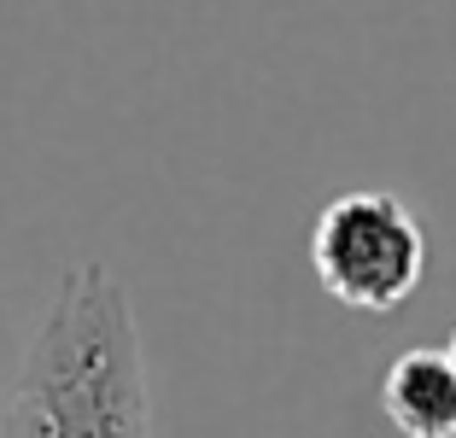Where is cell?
<instances>
[{"label":"cell","instance_id":"cell-1","mask_svg":"<svg viewBox=\"0 0 456 438\" xmlns=\"http://www.w3.org/2000/svg\"><path fill=\"white\" fill-rule=\"evenodd\" d=\"M0 438H159L129 287L70 264L18 357Z\"/></svg>","mask_w":456,"mask_h":438},{"label":"cell","instance_id":"cell-2","mask_svg":"<svg viewBox=\"0 0 456 438\" xmlns=\"http://www.w3.org/2000/svg\"><path fill=\"white\" fill-rule=\"evenodd\" d=\"M310 269L346 310L387 316L410 304L428 275V228L387 187H351L310 228Z\"/></svg>","mask_w":456,"mask_h":438},{"label":"cell","instance_id":"cell-3","mask_svg":"<svg viewBox=\"0 0 456 438\" xmlns=\"http://www.w3.org/2000/svg\"><path fill=\"white\" fill-rule=\"evenodd\" d=\"M380 410L403 438H456V374L439 345L403 351L380 380Z\"/></svg>","mask_w":456,"mask_h":438},{"label":"cell","instance_id":"cell-4","mask_svg":"<svg viewBox=\"0 0 456 438\" xmlns=\"http://www.w3.org/2000/svg\"><path fill=\"white\" fill-rule=\"evenodd\" d=\"M444 362H451V374H456V333L444 339Z\"/></svg>","mask_w":456,"mask_h":438}]
</instances>
